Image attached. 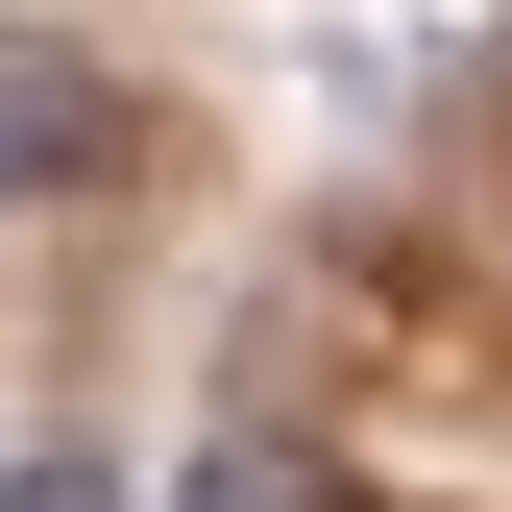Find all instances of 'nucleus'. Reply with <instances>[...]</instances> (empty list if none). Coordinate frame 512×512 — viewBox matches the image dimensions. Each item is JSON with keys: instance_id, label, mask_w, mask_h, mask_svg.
I'll return each mask as SVG.
<instances>
[{"instance_id": "nucleus-1", "label": "nucleus", "mask_w": 512, "mask_h": 512, "mask_svg": "<svg viewBox=\"0 0 512 512\" xmlns=\"http://www.w3.org/2000/svg\"><path fill=\"white\" fill-rule=\"evenodd\" d=\"M196 512H342V488H317V439H269V415H244L220 464H196Z\"/></svg>"}, {"instance_id": "nucleus-2", "label": "nucleus", "mask_w": 512, "mask_h": 512, "mask_svg": "<svg viewBox=\"0 0 512 512\" xmlns=\"http://www.w3.org/2000/svg\"><path fill=\"white\" fill-rule=\"evenodd\" d=\"M0 512H98V464H25V488H0Z\"/></svg>"}]
</instances>
